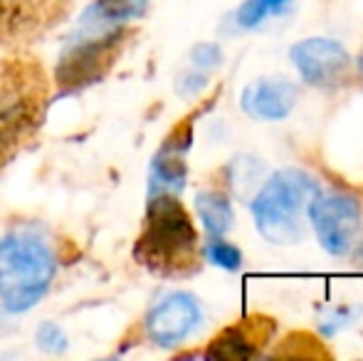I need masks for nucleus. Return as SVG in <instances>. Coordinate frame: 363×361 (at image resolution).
I'll list each match as a JSON object with an SVG mask.
<instances>
[{
    "label": "nucleus",
    "mask_w": 363,
    "mask_h": 361,
    "mask_svg": "<svg viewBox=\"0 0 363 361\" xmlns=\"http://www.w3.org/2000/svg\"><path fill=\"white\" fill-rule=\"evenodd\" d=\"M183 181H186V166H183L181 154L173 146H166L153 161L151 196H158V193H173L176 196L183 188Z\"/></svg>",
    "instance_id": "9b49d317"
},
{
    "label": "nucleus",
    "mask_w": 363,
    "mask_h": 361,
    "mask_svg": "<svg viewBox=\"0 0 363 361\" xmlns=\"http://www.w3.org/2000/svg\"><path fill=\"white\" fill-rule=\"evenodd\" d=\"M289 57L306 84L324 89L344 82L351 67V57L344 50V45L329 38L301 40L291 48Z\"/></svg>",
    "instance_id": "39448f33"
},
{
    "label": "nucleus",
    "mask_w": 363,
    "mask_h": 361,
    "mask_svg": "<svg viewBox=\"0 0 363 361\" xmlns=\"http://www.w3.org/2000/svg\"><path fill=\"white\" fill-rule=\"evenodd\" d=\"M319 186L306 171L282 169L252 198L255 223L259 235L274 245H294L304 238V216Z\"/></svg>",
    "instance_id": "7ed1b4c3"
},
{
    "label": "nucleus",
    "mask_w": 363,
    "mask_h": 361,
    "mask_svg": "<svg viewBox=\"0 0 363 361\" xmlns=\"http://www.w3.org/2000/svg\"><path fill=\"white\" fill-rule=\"evenodd\" d=\"M206 255H208V260H211L213 265L223 267V270H238V267L242 265V252H240L235 245H230V243H225V240L208 243Z\"/></svg>",
    "instance_id": "4468645a"
},
{
    "label": "nucleus",
    "mask_w": 363,
    "mask_h": 361,
    "mask_svg": "<svg viewBox=\"0 0 363 361\" xmlns=\"http://www.w3.org/2000/svg\"><path fill=\"white\" fill-rule=\"evenodd\" d=\"M220 60H223V55H220V50L216 45H198L191 55V62H193L191 70H196V72H201L208 77V74L220 65Z\"/></svg>",
    "instance_id": "2eb2a0df"
},
{
    "label": "nucleus",
    "mask_w": 363,
    "mask_h": 361,
    "mask_svg": "<svg viewBox=\"0 0 363 361\" xmlns=\"http://www.w3.org/2000/svg\"><path fill=\"white\" fill-rule=\"evenodd\" d=\"M55 272V250L38 231L15 228L0 238V302L8 312L33 309L48 294Z\"/></svg>",
    "instance_id": "f257e3e1"
},
{
    "label": "nucleus",
    "mask_w": 363,
    "mask_h": 361,
    "mask_svg": "<svg viewBox=\"0 0 363 361\" xmlns=\"http://www.w3.org/2000/svg\"><path fill=\"white\" fill-rule=\"evenodd\" d=\"M198 235L186 208L173 193L151 196L136 257L158 274H183L196 265Z\"/></svg>",
    "instance_id": "f03ea898"
},
{
    "label": "nucleus",
    "mask_w": 363,
    "mask_h": 361,
    "mask_svg": "<svg viewBox=\"0 0 363 361\" xmlns=\"http://www.w3.org/2000/svg\"><path fill=\"white\" fill-rule=\"evenodd\" d=\"M148 0H94L82 13L69 43H119L121 28L139 18Z\"/></svg>",
    "instance_id": "0eeeda50"
},
{
    "label": "nucleus",
    "mask_w": 363,
    "mask_h": 361,
    "mask_svg": "<svg viewBox=\"0 0 363 361\" xmlns=\"http://www.w3.org/2000/svg\"><path fill=\"white\" fill-rule=\"evenodd\" d=\"M60 0H0V33L38 28L60 8Z\"/></svg>",
    "instance_id": "1a4fd4ad"
},
{
    "label": "nucleus",
    "mask_w": 363,
    "mask_h": 361,
    "mask_svg": "<svg viewBox=\"0 0 363 361\" xmlns=\"http://www.w3.org/2000/svg\"><path fill=\"white\" fill-rule=\"evenodd\" d=\"M196 211L201 216L203 226L211 235H225V233L233 228V206H230V198L220 191H203L196 196Z\"/></svg>",
    "instance_id": "9d476101"
},
{
    "label": "nucleus",
    "mask_w": 363,
    "mask_h": 361,
    "mask_svg": "<svg viewBox=\"0 0 363 361\" xmlns=\"http://www.w3.org/2000/svg\"><path fill=\"white\" fill-rule=\"evenodd\" d=\"M38 344H40V349L55 354V352H62V349L67 347V339H65V332L57 327V324L45 322L43 327L38 329Z\"/></svg>",
    "instance_id": "dca6fc26"
},
{
    "label": "nucleus",
    "mask_w": 363,
    "mask_h": 361,
    "mask_svg": "<svg viewBox=\"0 0 363 361\" xmlns=\"http://www.w3.org/2000/svg\"><path fill=\"white\" fill-rule=\"evenodd\" d=\"M291 5V0H245L240 5V10L235 13V20L242 28H257L259 23H264L267 18L284 13Z\"/></svg>",
    "instance_id": "f8f14e48"
},
{
    "label": "nucleus",
    "mask_w": 363,
    "mask_h": 361,
    "mask_svg": "<svg viewBox=\"0 0 363 361\" xmlns=\"http://www.w3.org/2000/svg\"><path fill=\"white\" fill-rule=\"evenodd\" d=\"M201 324V307L188 292H171L153 304L146 317V332L161 347L186 342Z\"/></svg>",
    "instance_id": "423d86ee"
},
{
    "label": "nucleus",
    "mask_w": 363,
    "mask_h": 361,
    "mask_svg": "<svg viewBox=\"0 0 363 361\" xmlns=\"http://www.w3.org/2000/svg\"><path fill=\"white\" fill-rule=\"evenodd\" d=\"M211 357H223V359H235V357H250L255 354V344H252V337L242 332V329H228L223 337L216 339L211 349H208Z\"/></svg>",
    "instance_id": "ddd939ff"
},
{
    "label": "nucleus",
    "mask_w": 363,
    "mask_h": 361,
    "mask_svg": "<svg viewBox=\"0 0 363 361\" xmlns=\"http://www.w3.org/2000/svg\"><path fill=\"white\" fill-rule=\"evenodd\" d=\"M306 218L329 255L354 250L361 233V206L346 193H316L306 206Z\"/></svg>",
    "instance_id": "20e7f679"
},
{
    "label": "nucleus",
    "mask_w": 363,
    "mask_h": 361,
    "mask_svg": "<svg viewBox=\"0 0 363 361\" xmlns=\"http://www.w3.org/2000/svg\"><path fill=\"white\" fill-rule=\"evenodd\" d=\"M296 104V87L284 77H264L242 91V109L262 121L287 119Z\"/></svg>",
    "instance_id": "6e6552de"
}]
</instances>
